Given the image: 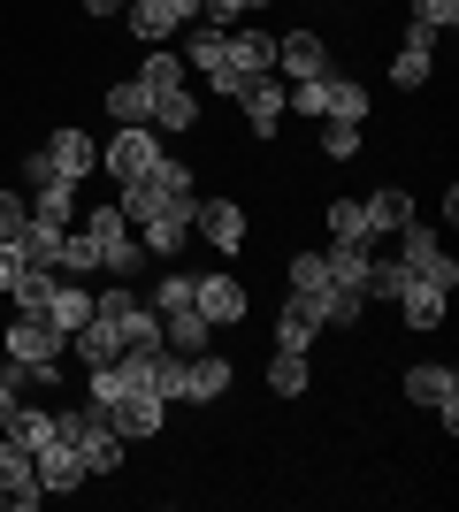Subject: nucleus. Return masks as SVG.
I'll use <instances>...</instances> for the list:
<instances>
[{
  "label": "nucleus",
  "instance_id": "5701e85b",
  "mask_svg": "<svg viewBox=\"0 0 459 512\" xmlns=\"http://www.w3.org/2000/svg\"><path fill=\"white\" fill-rule=\"evenodd\" d=\"M207 337H215V321L199 314V306H176V314H161V344H169V352H184V360H192V352H207Z\"/></svg>",
  "mask_w": 459,
  "mask_h": 512
},
{
  "label": "nucleus",
  "instance_id": "72a5a7b5",
  "mask_svg": "<svg viewBox=\"0 0 459 512\" xmlns=\"http://www.w3.org/2000/svg\"><path fill=\"white\" fill-rule=\"evenodd\" d=\"M85 237H92V245H100V253H108V245H131V222H123V207H92L85 214Z\"/></svg>",
  "mask_w": 459,
  "mask_h": 512
},
{
  "label": "nucleus",
  "instance_id": "cd10ccee",
  "mask_svg": "<svg viewBox=\"0 0 459 512\" xmlns=\"http://www.w3.org/2000/svg\"><path fill=\"white\" fill-rule=\"evenodd\" d=\"M329 245H375L368 237V214H360V199H329Z\"/></svg>",
  "mask_w": 459,
  "mask_h": 512
},
{
  "label": "nucleus",
  "instance_id": "a19ab883",
  "mask_svg": "<svg viewBox=\"0 0 459 512\" xmlns=\"http://www.w3.org/2000/svg\"><path fill=\"white\" fill-rule=\"evenodd\" d=\"M322 153L329 161H352L360 153V123H322Z\"/></svg>",
  "mask_w": 459,
  "mask_h": 512
},
{
  "label": "nucleus",
  "instance_id": "b1692460",
  "mask_svg": "<svg viewBox=\"0 0 459 512\" xmlns=\"http://www.w3.org/2000/svg\"><path fill=\"white\" fill-rule=\"evenodd\" d=\"M222 390H230V360H222V352H192V360H184V398L207 406V398H222Z\"/></svg>",
  "mask_w": 459,
  "mask_h": 512
},
{
  "label": "nucleus",
  "instance_id": "c85d7f7f",
  "mask_svg": "<svg viewBox=\"0 0 459 512\" xmlns=\"http://www.w3.org/2000/svg\"><path fill=\"white\" fill-rule=\"evenodd\" d=\"M306 383H314V360H306V352H276V360H268V390H276V398H299Z\"/></svg>",
  "mask_w": 459,
  "mask_h": 512
},
{
  "label": "nucleus",
  "instance_id": "c756f323",
  "mask_svg": "<svg viewBox=\"0 0 459 512\" xmlns=\"http://www.w3.org/2000/svg\"><path fill=\"white\" fill-rule=\"evenodd\" d=\"M314 306H322V329H352L368 299H360V283H329V291H322Z\"/></svg>",
  "mask_w": 459,
  "mask_h": 512
},
{
  "label": "nucleus",
  "instance_id": "dca6fc26",
  "mask_svg": "<svg viewBox=\"0 0 459 512\" xmlns=\"http://www.w3.org/2000/svg\"><path fill=\"white\" fill-rule=\"evenodd\" d=\"M276 77H291V85L329 77V46L314 39V31H284V39H276Z\"/></svg>",
  "mask_w": 459,
  "mask_h": 512
},
{
  "label": "nucleus",
  "instance_id": "aec40b11",
  "mask_svg": "<svg viewBox=\"0 0 459 512\" xmlns=\"http://www.w3.org/2000/svg\"><path fill=\"white\" fill-rule=\"evenodd\" d=\"M314 337H322V306L306 299V291H291L284 314H276V352H306Z\"/></svg>",
  "mask_w": 459,
  "mask_h": 512
},
{
  "label": "nucleus",
  "instance_id": "ea45409f",
  "mask_svg": "<svg viewBox=\"0 0 459 512\" xmlns=\"http://www.w3.org/2000/svg\"><path fill=\"white\" fill-rule=\"evenodd\" d=\"M69 207H77V184H69V176H54V184L31 192V214H46V222H69Z\"/></svg>",
  "mask_w": 459,
  "mask_h": 512
},
{
  "label": "nucleus",
  "instance_id": "c9c22d12",
  "mask_svg": "<svg viewBox=\"0 0 459 512\" xmlns=\"http://www.w3.org/2000/svg\"><path fill=\"white\" fill-rule=\"evenodd\" d=\"M329 283H337V276H329V253H291V291H306V299H322Z\"/></svg>",
  "mask_w": 459,
  "mask_h": 512
},
{
  "label": "nucleus",
  "instance_id": "f8f14e48",
  "mask_svg": "<svg viewBox=\"0 0 459 512\" xmlns=\"http://www.w3.org/2000/svg\"><path fill=\"white\" fill-rule=\"evenodd\" d=\"M429 77H437V31L406 23V46H398V62H391V85L398 92H421Z\"/></svg>",
  "mask_w": 459,
  "mask_h": 512
},
{
  "label": "nucleus",
  "instance_id": "09e8293b",
  "mask_svg": "<svg viewBox=\"0 0 459 512\" xmlns=\"http://www.w3.org/2000/svg\"><path fill=\"white\" fill-rule=\"evenodd\" d=\"M8 367H16V360H8V352H0V375H8Z\"/></svg>",
  "mask_w": 459,
  "mask_h": 512
},
{
  "label": "nucleus",
  "instance_id": "9d476101",
  "mask_svg": "<svg viewBox=\"0 0 459 512\" xmlns=\"http://www.w3.org/2000/svg\"><path fill=\"white\" fill-rule=\"evenodd\" d=\"M192 237H207L215 253H245V207L238 199H199L192 207Z\"/></svg>",
  "mask_w": 459,
  "mask_h": 512
},
{
  "label": "nucleus",
  "instance_id": "c03bdc74",
  "mask_svg": "<svg viewBox=\"0 0 459 512\" xmlns=\"http://www.w3.org/2000/svg\"><path fill=\"white\" fill-rule=\"evenodd\" d=\"M31 222V192H0V237H16Z\"/></svg>",
  "mask_w": 459,
  "mask_h": 512
},
{
  "label": "nucleus",
  "instance_id": "9b49d317",
  "mask_svg": "<svg viewBox=\"0 0 459 512\" xmlns=\"http://www.w3.org/2000/svg\"><path fill=\"white\" fill-rule=\"evenodd\" d=\"M39 467H31V451L16 444V436H0V505H16V512H31L39 505Z\"/></svg>",
  "mask_w": 459,
  "mask_h": 512
},
{
  "label": "nucleus",
  "instance_id": "393cba45",
  "mask_svg": "<svg viewBox=\"0 0 459 512\" xmlns=\"http://www.w3.org/2000/svg\"><path fill=\"white\" fill-rule=\"evenodd\" d=\"M406 268H398V253H368V268H360V291H368V306H398V291H406Z\"/></svg>",
  "mask_w": 459,
  "mask_h": 512
},
{
  "label": "nucleus",
  "instance_id": "79ce46f5",
  "mask_svg": "<svg viewBox=\"0 0 459 512\" xmlns=\"http://www.w3.org/2000/svg\"><path fill=\"white\" fill-rule=\"evenodd\" d=\"M176 306H192V276H161L153 283V314H176Z\"/></svg>",
  "mask_w": 459,
  "mask_h": 512
},
{
  "label": "nucleus",
  "instance_id": "39448f33",
  "mask_svg": "<svg viewBox=\"0 0 459 512\" xmlns=\"http://www.w3.org/2000/svg\"><path fill=\"white\" fill-rule=\"evenodd\" d=\"M100 413H108V428L123 436V444H146V436H161V428H169V398H161V390H146V383H131L123 398H108Z\"/></svg>",
  "mask_w": 459,
  "mask_h": 512
},
{
  "label": "nucleus",
  "instance_id": "2eb2a0df",
  "mask_svg": "<svg viewBox=\"0 0 459 512\" xmlns=\"http://www.w3.org/2000/svg\"><path fill=\"white\" fill-rule=\"evenodd\" d=\"M360 214H368V237H375V245H391V237L414 222V192H406V184H383V192L360 199Z\"/></svg>",
  "mask_w": 459,
  "mask_h": 512
},
{
  "label": "nucleus",
  "instance_id": "ddd939ff",
  "mask_svg": "<svg viewBox=\"0 0 459 512\" xmlns=\"http://www.w3.org/2000/svg\"><path fill=\"white\" fill-rule=\"evenodd\" d=\"M192 306L215 321V329H230V321H245V306H253V299H245L238 276H192Z\"/></svg>",
  "mask_w": 459,
  "mask_h": 512
},
{
  "label": "nucleus",
  "instance_id": "a211bd4d",
  "mask_svg": "<svg viewBox=\"0 0 459 512\" xmlns=\"http://www.w3.org/2000/svg\"><path fill=\"white\" fill-rule=\"evenodd\" d=\"M39 153H46V161H54V169L69 176V184H85V176L100 169V146H92V138H85L77 123H62V130H54V138H46Z\"/></svg>",
  "mask_w": 459,
  "mask_h": 512
},
{
  "label": "nucleus",
  "instance_id": "473e14b6",
  "mask_svg": "<svg viewBox=\"0 0 459 512\" xmlns=\"http://www.w3.org/2000/svg\"><path fill=\"white\" fill-rule=\"evenodd\" d=\"M108 115L115 123H153V92L138 85V77L131 85H108Z\"/></svg>",
  "mask_w": 459,
  "mask_h": 512
},
{
  "label": "nucleus",
  "instance_id": "49530a36",
  "mask_svg": "<svg viewBox=\"0 0 459 512\" xmlns=\"http://www.w3.org/2000/svg\"><path fill=\"white\" fill-rule=\"evenodd\" d=\"M54 176H62V169H54L46 153H23V192H39V184H54Z\"/></svg>",
  "mask_w": 459,
  "mask_h": 512
},
{
  "label": "nucleus",
  "instance_id": "0eeeda50",
  "mask_svg": "<svg viewBox=\"0 0 459 512\" xmlns=\"http://www.w3.org/2000/svg\"><path fill=\"white\" fill-rule=\"evenodd\" d=\"M406 398H414V406H429V413H444V436H452V428H459V367L414 360V367H406Z\"/></svg>",
  "mask_w": 459,
  "mask_h": 512
},
{
  "label": "nucleus",
  "instance_id": "4468645a",
  "mask_svg": "<svg viewBox=\"0 0 459 512\" xmlns=\"http://www.w3.org/2000/svg\"><path fill=\"white\" fill-rule=\"evenodd\" d=\"M184 23H199V0H131V31L146 46H161L169 31H184Z\"/></svg>",
  "mask_w": 459,
  "mask_h": 512
},
{
  "label": "nucleus",
  "instance_id": "f03ea898",
  "mask_svg": "<svg viewBox=\"0 0 459 512\" xmlns=\"http://www.w3.org/2000/svg\"><path fill=\"white\" fill-rule=\"evenodd\" d=\"M398 268H406L414 283H437L444 299L459 291V260L444 253V230H437V222H421V214L398 230Z\"/></svg>",
  "mask_w": 459,
  "mask_h": 512
},
{
  "label": "nucleus",
  "instance_id": "4c0bfd02",
  "mask_svg": "<svg viewBox=\"0 0 459 512\" xmlns=\"http://www.w3.org/2000/svg\"><path fill=\"white\" fill-rule=\"evenodd\" d=\"M0 436H16V444H23V451H39V444H46V436H54V413H46V406H16V421L0 428Z\"/></svg>",
  "mask_w": 459,
  "mask_h": 512
},
{
  "label": "nucleus",
  "instance_id": "58836bf2",
  "mask_svg": "<svg viewBox=\"0 0 459 512\" xmlns=\"http://www.w3.org/2000/svg\"><path fill=\"white\" fill-rule=\"evenodd\" d=\"M92 268H100V245H92L85 230H69V237H62V260H54V276H92Z\"/></svg>",
  "mask_w": 459,
  "mask_h": 512
},
{
  "label": "nucleus",
  "instance_id": "f704fd0d",
  "mask_svg": "<svg viewBox=\"0 0 459 512\" xmlns=\"http://www.w3.org/2000/svg\"><path fill=\"white\" fill-rule=\"evenodd\" d=\"M215 62H222V23H192V39H184V69L207 77Z\"/></svg>",
  "mask_w": 459,
  "mask_h": 512
},
{
  "label": "nucleus",
  "instance_id": "bb28decb",
  "mask_svg": "<svg viewBox=\"0 0 459 512\" xmlns=\"http://www.w3.org/2000/svg\"><path fill=\"white\" fill-rule=\"evenodd\" d=\"M153 130H199V92L192 85H176L153 100Z\"/></svg>",
  "mask_w": 459,
  "mask_h": 512
},
{
  "label": "nucleus",
  "instance_id": "20e7f679",
  "mask_svg": "<svg viewBox=\"0 0 459 512\" xmlns=\"http://www.w3.org/2000/svg\"><path fill=\"white\" fill-rule=\"evenodd\" d=\"M54 436H69L77 459H85L92 474H115V467H123V436L108 428V413L92 406V398H85V406H69V413H54Z\"/></svg>",
  "mask_w": 459,
  "mask_h": 512
},
{
  "label": "nucleus",
  "instance_id": "e433bc0d",
  "mask_svg": "<svg viewBox=\"0 0 459 512\" xmlns=\"http://www.w3.org/2000/svg\"><path fill=\"white\" fill-rule=\"evenodd\" d=\"M115 207H123V222H146V214H161V184H153V176H131V184H123V199H115Z\"/></svg>",
  "mask_w": 459,
  "mask_h": 512
},
{
  "label": "nucleus",
  "instance_id": "7c9ffc66",
  "mask_svg": "<svg viewBox=\"0 0 459 512\" xmlns=\"http://www.w3.org/2000/svg\"><path fill=\"white\" fill-rule=\"evenodd\" d=\"M54 268H23L16 276V291H8V299H16V314H46V299H54Z\"/></svg>",
  "mask_w": 459,
  "mask_h": 512
},
{
  "label": "nucleus",
  "instance_id": "423d86ee",
  "mask_svg": "<svg viewBox=\"0 0 459 512\" xmlns=\"http://www.w3.org/2000/svg\"><path fill=\"white\" fill-rule=\"evenodd\" d=\"M153 161H161V130H153V123H115V138L100 146V169H108L115 184L153 176Z\"/></svg>",
  "mask_w": 459,
  "mask_h": 512
},
{
  "label": "nucleus",
  "instance_id": "6e6552de",
  "mask_svg": "<svg viewBox=\"0 0 459 512\" xmlns=\"http://www.w3.org/2000/svg\"><path fill=\"white\" fill-rule=\"evenodd\" d=\"M215 69H230V77H245V85H253V77H268V69H276V39H268L261 23H230V31H222V62Z\"/></svg>",
  "mask_w": 459,
  "mask_h": 512
},
{
  "label": "nucleus",
  "instance_id": "37998d69",
  "mask_svg": "<svg viewBox=\"0 0 459 512\" xmlns=\"http://www.w3.org/2000/svg\"><path fill=\"white\" fill-rule=\"evenodd\" d=\"M414 23H421V31H452V23H459V0H414Z\"/></svg>",
  "mask_w": 459,
  "mask_h": 512
},
{
  "label": "nucleus",
  "instance_id": "a18cd8bd",
  "mask_svg": "<svg viewBox=\"0 0 459 512\" xmlns=\"http://www.w3.org/2000/svg\"><path fill=\"white\" fill-rule=\"evenodd\" d=\"M23 268H31V260L16 253V245H8V237H0V299H8V291H16V276Z\"/></svg>",
  "mask_w": 459,
  "mask_h": 512
},
{
  "label": "nucleus",
  "instance_id": "a878e982",
  "mask_svg": "<svg viewBox=\"0 0 459 512\" xmlns=\"http://www.w3.org/2000/svg\"><path fill=\"white\" fill-rule=\"evenodd\" d=\"M138 85L161 100V92H176V85H192V69H184V54H169V46H153L146 62H138Z\"/></svg>",
  "mask_w": 459,
  "mask_h": 512
},
{
  "label": "nucleus",
  "instance_id": "f257e3e1",
  "mask_svg": "<svg viewBox=\"0 0 459 512\" xmlns=\"http://www.w3.org/2000/svg\"><path fill=\"white\" fill-rule=\"evenodd\" d=\"M0 352L31 375V383H62V352H69V337L54 329L46 314H16L8 321V337H0Z\"/></svg>",
  "mask_w": 459,
  "mask_h": 512
},
{
  "label": "nucleus",
  "instance_id": "7ed1b4c3",
  "mask_svg": "<svg viewBox=\"0 0 459 512\" xmlns=\"http://www.w3.org/2000/svg\"><path fill=\"white\" fill-rule=\"evenodd\" d=\"M299 115H314V123H368V85H352V77H306V85H291V100Z\"/></svg>",
  "mask_w": 459,
  "mask_h": 512
},
{
  "label": "nucleus",
  "instance_id": "6ab92c4d",
  "mask_svg": "<svg viewBox=\"0 0 459 512\" xmlns=\"http://www.w3.org/2000/svg\"><path fill=\"white\" fill-rule=\"evenodd\" d=\"M284 100H291V85H284V77H276V69H268V77H253V85L238 92L245 123L261 130V138H268V130H276V123H284Z\"/></svg>",
  "mask_w": 459,
  "mask_h": 512
},
{
  "label": "nucleus",
  "instance_id": "4be33fe9",
  "mask_svg": "<svg viewBox=\"0 0 459 512\" xmlns=\"http://www.w3.org/2000/svg\"><path fill=\"white\" fill-rule=\"evenodd\" d=\"M46 321H54L62 337H77V329L92 321V291H85V276H62V283H54V299H46Z\"/></svg>",
  "mask_w": 459,
  "mask_h": 512
},
{
  "label": "nucleus",
  "instance_id": "de8ad7c7",
  "mask_svg": "<svg viewBox=\"0 0 459 512\" xmlns=\"http://www.w3.org/2000/svg\"><path fill=\"white\" fill-rule=\"evenodd\" d=\"M85 8H92V16H115V8H123V0H85Z\"/></svg>",
  "mask_w": 459,
  "mask_h": 512
},
{
  "label": "nucleus",
  "instance_id": "f3484780",
  "mask_svg": "<svg viewBox=\"0 0 459 512\" xmlns=\"http://www.w3.org/2000/svg\"><path fill=\"white\" fill-rule=\"evenodd\" d=\"M138 245H146L153 260H176L184 245H192V207H161L138 222Z\"/></svg>",
  "mask_w": 459,
  "mask_h": 512
},
{
  "label": "nucleus",
  "instance_id": "2f4dec72",
  "mask_svg": "<svg viewBox=\"0 0 459 512\" xmlns=\"http://www.w3.org/2000/svg\"><path fill=\"white\" fill-rule=\"evenodd\" d=\"M398 306H406V321H414V329H437V321H444V291H437V283H406V291H398Z\"/></svg>",
  "mask_w": 459,
  "mask_h": 512
},
{
  "label": "nucleus",
  "instance_id": "1a4fd4ad",
  "mask_svg": "<svg viewBox=\"0 0 459 512\" xmlns=\"http://www.w3.org/2000/svg\"><path fill=\"white\" fill-rule=\"evenodd\" d=\"M31 467H39V490H46V497H69L77 482H92V467L77 459V444H69V436H46V444L31 451Z\"/></svg>",
  "mask_w": 459,
  "mask_h": 512
},
{
  "label": "nucleus",
  "instance_id": "412c9836",
  "mask_svg": "<svg viewBox=\"0 0 459 512\" xmlns=\"http://www.w3.org/2000/svg\"><path fill=\"white\" fill-rule=\"evenodd\" d=\"M62 237H69V222H46V214H31V222H23L8 245H16L31 268H54V260H62Z\"/></svg>",
  "mask_w": 459,
  "mask_h": 512
}]
</instances>
